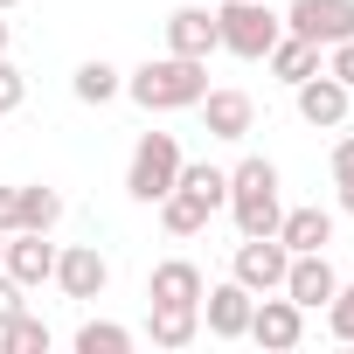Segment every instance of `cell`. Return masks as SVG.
<instances>
[{
	"label": "cell",
	"mask_w": 354,
	"mask_h": 354,
	"mask_svg": "<svg viewBox=\"0 0 354 354\" xmlns=\"http://www.w3.org/2000/svg\"><path fill=\"white\" fill-rule=\"evenodd\" d=\"M146 340L167 347V354L195 347V340H202V306H153V313H146Z\"/></svg>",
	"instance_id": "cell-17"
},
{
	"label": "cell",
	"mask_w": 354,
	"mask_h": 354,
	"mask_svg": "<svg viewBox=\"0 0 354 354\" xmlns=\"http://www.w3.org/2000/svg\"><path fill=\"white\" fill-rule=\"evenodd\" d=\"M250 306H257V292H250V285H236V278H223V285H209V292H202V326H209L216 340H243Z\"/></svg>",
	"instance_id": "cell-13"
},
{
	"label": "cell",
	"mask_w": 354,
	"mask_h": 354,
	"mask_svg": "<svg viewBox=\"0 0 354 354\" xmlns=\"http://www.w3.org/2000/svg\"><path fill=\"white\" fill-rule=\"evenodd\" d=\"M21 104H28V77H21L8 56H0V118H15Z\"/></svg>",
	"instance_id": "cell-27"
},
{
	"label": "cell",
	"mask_w": 354,
	"mask_h": 354,
	"mask_svg": "<svg viewBox=\"0 0 354 354\" xmlns=\"http://www.w3.org/2000/svg\"><path fill=\"white\" fill-rule=\"evenodd\" d=\"M49 319H35V313H15L8 326H0V354H49Z\"/></svg>",
	"instance_id": "cell-22"
},
{
	"label": "cell",
	"mask_w": 354,
	"mask_h": 354,
	"mask_svg": "<svg viewBox=\"0 0 354 354\" xmlns=\"http://www.w3.org/2000/svg\"><path fill=\"white\" fill-rule=\"evenodd\" d=\"M153 209H160V230H167V236H202V230H209V216H216V209H209L202 195H188L181 181H174Z\"/></svg>",
	"instance_id": "cell-19"
},
{
	"label": "cell",
	"mask_w": 354,
	"mask_h": 354,
	"mask_svg": "<svg viewBox=\"0 0 354 354\" xmlns=\"http://www.w3.org/2000/svg\"><path fill=\"white\" fill-rule=\"evenodd\" d=\"M0 230H15V188H0Z\"/></svg>",
	"instance_id": "cell-29"
},
{
	"label": "cell",
	"mask_w": 354,
	"mask_h": 354,
	"mask_svg": "<svg viewBox=\"0 0 354 354\" xmlns=\"http://www.w3.org/2000/svg\"><path fill=\"white\" fill-rule=\"evenodd\" d=\"M167 56H195V63H209L223 42H216V8H174L167 21Z\"/></svg>",
	"instance_id": "cell-14"
},
{
	"label": "cell",
	"mask_w": 354,
	"mask_h": 354,
	"mask_svg": "<svg viewBox=\"0 0 354 354\" xmlns=\"http://www.w3.org/2000/svg\"><path fill=\"white\" fill-rule=\"evenodd\" d=\"M285 35V15L271 0H223L216 8V42L236 56V63H264V49Z\"/></svg>",
	"instance_id": "cell-3"
},
{
	"label": "cell",
	"mask_w": 354,
	"mask_h": 354,
	"mask_svg": "<svg viewBox=\"0 0 354 354\" xmlns=\"http://www.w3.org/2000/svg\"><path fill=\"white\" fill-rule=\"evenodd\" d=\"M285 28L306 35V42H319V49H333V42L354 35V0H292V8H285Z\"/></svg>",
	"instance_id": "cell-7"
},
{
	"label": "cell",
	"mask_w": 354,
	"mask_h": 354,
	"mask_svg": "<svg viewBox=\"0 0 354 354\" xmlns=\"http://www.w3.org/2000/svg\"><path fill=\"white\" fill-rule=\"evenodd\" d=\"M0 250H8V230H0Z\"/></svg>",
	"instance_id": "cell-32"
},
{
	"label": "cell",
	"mask_w": 354,
	"mask_h": 354,
	"mask_svg": "<svg viewBox=\"0 0 354 354\" xmlns=\"http://www.w3.org/2000/svg\"><path fill=\"white\" fill-rule=\"evenodd\" d=\"M223 209L236 216V236H278L285 202H278V167L264 153H250V160L230 167V202Z\"/></svg>",
	"instance_id": "cell-2"
},
{
	"label": "cell",
	"mask_w": 354,
	"mask_h": 354,
	"mask_svg": "<svg viewBox=\"0 0 354 354\" xmlns=\"http://www.w3.org/2000/svg\"><path fill=\"white\" fill-rule=\"evenodd\" d=\"M132 347V326H118V319H84L77 326V354H125Z\"/></svg>",
	"instance_id": "cell-24"
},
{
	"label": "cell",
	"mask_w": 354,
	"mask_h": 354,
	"mask_svg": "<svg viewBox=\"0 0 354 354\" xmlns=\"http://www.w3.org/2000/svg\"><path fill=\"white\" fill-rule=\"evenodd\" d=\"M326 326H333V340L354 347V285H340V292L326 299Z\"/></svg>",
	"instance_id": "cell-26"
},
{
	"label": "cell",
	"mask_w": 354,
	"mask_h": 354,
	"mask_svg": "<svg viewBox=\"0 0 354 354\" xmlns=\"http://www.w3.org/2000/svg\"><path fill=\"white\" fill-rule=\"evenodd\" d=\"M278 243H285V250H326V243H333V209H319V202L285 209V216H278Z\"/></svg>",
	"instance_id": "cell-18"
},
{
	"label": "cell",
	"mask_w": 354,
	"mask_h": 354,
	"mask_svg": "<svg viewBox=\"0 0 354 354\" xmlns=\"http://www.w3.org/2000/svg\"><path fill=\"white\" fill-rule=\"evenodd\" d=\"M15 8H21V0H0V15H15Z\"/></svg>",
	"instance_id": "cell-31"
},
{
	"label": "cell",
	"mask_w": 354,
	"mask_h": 354,
	"mask_svg": "<svg viewBox=\"0 0 354 354\" xmlns=\"http://www.w3.org/2000/svg\"><path fill=\"white\" fill-rule=\"evenodd\" d=\"M285 264H292V250H285L278 236H243L236 257H230V278L250 285V292H278V285H285Z\"/></svg>",
	"instance_id": "cell-9"
},
{
	"label": "cell",
	"mask_w": 354,
	"mask_h": 354,
	"mask_svg": "<svg viewBox=\"0 0 354 354\" xmlns=\"http://www.w3.org/2000/svg\"><path fill=\"white\" fill-rule=\"evenodd\" d=\"M292 104H299V118H306L313 132H340V125H347V104H354V91H347L340 77L313 70L306 84H292Z\"/></svg>",
	"instance_id": "cell-6"
},
{
	"label": "cell",
	"mask_w": 354,
	"mask_h": 354,
	"mask_svg": "<svg viewBox=\"0 0 354 354\" xmlns=\"http://www.w3.org/2000/svg\"><path fill=\"white\" fill-rule=\"evenodd\" d=\"M70 91H77V104H111V97H125V70L104 63V56H91V63H77Z\"/></svg>",
	"instance_id": "cell-21"
},
{
	"label": "cell",
	"mask_w": 354,
	"mask_h": 354,
	"mask_svg": "<svg viewBox=\"0 0 354 354\" xmlns=\"http://www.w3.org/2000/svg\"><path fill=\"white\" fill-rule=\"evenodd\" d=\"M243 340H257V347H271V354H292V347L306 340V306H292L285 292H257Z\"/></svg>",
	"instance_id": "cell-5"
},
{
	"label": "cell",
	"mask_w": 354,
	"mask_h": 354,
	"mask_svg": "<svg viewBox=\"0 0 354 354\" xmlns=\"http://www.w3.org/2000/svg\"><path fill=\"white\" fill-rule=\"evenodd\" d=\"M202 292H209V278H202L195 257H167V264L146 271V299L153 306H202Z\"/></svg>",
	"instance_id": "cell-15"
},
{
	"label": "cell",
	"mask_w": 354,
	"mask_h": 354,
	"mask_svg": "<svg viewBox=\"0 0 354 354\" xmlns=\"http://www.w3.org/2000/svg\"><path fill=\"white\" fill-rule=\"evenodd\" d=\"M63 223V195L49 181H21L15 188V230H56Z\"/></svg>",
	"instance_id": "cell-20"
},
{
	"label": "cell",
	"mask_w": 354,
	"mask_h": 354,
	"mask_svg": "<svg viewBox=\"0 0 354 354\" xmlns=\"http://www.w3.org/2000/svg\"><path fill=\"white\" fill-rule=\"evenodd\" d=\"M209 91V63L195 56H146L139 70H125V97L139 111H195Z\"/></svg>",
	"instance_id": "cell-1"
},
{
	"label": "cell",
	"mask_w": 354,
	"mask_h": 354,
	"mask_svg": "<svg viewBox=\"0 0 354 354\" xmlns=\"http://www.w3.org/2000/svg\"><path fill=\"white\" fill-rule=\"evenodd\" d=\"M15 313H28V285H15L8 271H0V326H8Z\"/></svg>",
	"instance_id": "cell-28"
},
{
	"label": "cell",
	"mask_w": 354,
	"mask_h": 354,
	"mask_svg": "<svg viewBox=\"0 0 354 354\" xmlns=\"http://www.w3.org/2000/svg\"><path fill=\"white\" fill-rule=\"evenodd\" d=\"M264 70H271V77H278V84H306V77H313V70H326V49H319V42H306V35H292V28H285V35H278V42H271V49H264Z\"/></svg>",
	"instance_id": "cell-16"
},
{
	"label": "cell",
	"mask_w": 354,
	"mask_h": 354,
	"mask_svg": "<svg viewBox=\"0 0 354 354\" xmlns=\"http://www.w3.org/2000/svg\"><path fill=\"white\" fill-rule=\"evenodd\" d=\"M8 42H15V28H8V15H0V56H8Z\"/></svg>",
	"instance_id": "cell-30"
},
{
	"label": "cell",
	"mask_w": 354,
	"mask_h": 354,
	"mask_svg": "<svg viewBox=\"0 0 354 354\" xmlns=\"http://www.w3.org/2000/svg\"><path fill=\"white\" fill-rule=\"evenodd\" d=\"M49 285H63V299H104L111 264H104L97 243H70V250H56V278Z\"/></svg>",
	"instance_id": "cell-12"
},
{
	"label": "cell",
	"mask_w": 354,
	"mask_h": 354,
	"mask_svg": "<svg viewBox=\"0 0 354 354\" xmlns=\"http://www.w3.org/2000/svg\"><path fill=\"white\" fill-rule=\"evenodd\" d=\"M181 188H188V195H202L209 209H223V202H230V167H209V160H181Z\"/></svg>",
	"instance_id": "cell-23"
},
{
	"label": "cell",
	"mask_w": 354,
	"mask_h": 354,
	"mask_svg": "<svg viewBox=\"0 0 354 354\" xmlns=\"http://www.w3.org/2000/svg\"><path fill=\"white\" fill-rule=\"evenodd\" d=\"M181 139H174V132H139V146H132V160H125V195L132 202H160L174 181H181Z\"/></svg>",
	"instance_id": "cell-4"
},
{
	"label": "cell",
	"mask_w": 354,
	"mask_h": 354,
	"mask_svg": "<svg viewBox=\"0 0 354 354\" xmlns=\"http://www.w3.org/2000/svg\"><path fill=\"white\" fill-rule=\"evenodd\" d=\"M195 111H202V132H209V139H230V146H236V139L257 132V97H250V91H202Z\"/></svg>",
	"instance_id": "cell-11"
},
{
	"label": "cell",
	"mask_w": 354,
	"mask_h": 354,
	"mask_svg": "<svg viewBox=\"0 0 354 354\" xmlns=\"http://www.w3.org/2000/svg\"><path fill=\"white\" fill-rule=\"evenodd\" d=\"M0 271H8L15 285H49L56 278V243H49V230H8V250H0Z\"/></svg>",
	"instance_id": "cell-8"
},
{
	"label": "cell",
	"mask_w": 354,
	"mask_h": 354,
	"mask_svg": "<svg viewBox=\"0 0 354 354\" xmlns=\"http://www.w3.org/2000/svg\"><path fill=\"white\" fill-rule=\"evenodd\" d=\"M333 188H340V209L354 216V132L340 125V139H333Z\"/></svg>",
	"instance_id": "cell-25"
},
{
	"label": "cell",
	"mask_w": 354,
	"mask_h": 354,
	"mask_svg": "<svg viewBox=\"0 0 354 354\" xmlns=\"http://www.w3.org/2000/svg\"><path fill=\"white\" fill-rule=\"evenodd\" d=\"M292 306H306V313H319L333 292H340V271L326 264V250H292V264H285V285H278Z\"/></svg>",
	"instance_id": "cell-10"
}]
</instances>
